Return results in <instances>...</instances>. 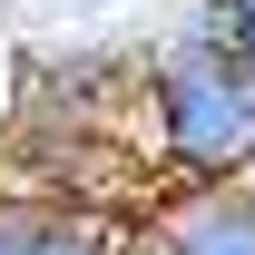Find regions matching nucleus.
Wrapping results in <instances>:
<instances>
[{"instance_id":"6","label":"nucleus","mask_w":255,"mask_h":255,"mask_svg":"<svg viewBox=\"0 0 255 255\" xmlns=\"http://www.w3.org/2000/svg\"><path fill=\"white\" fill-rule=\"evenodd\" d=\"M236 187H246V196H255V167H246V177H236Z\"/></svg>"},{"instance_id":"1","label":"nucleus","mask_w":255,"mask_h":255,"mask_svg":"<svg viewBox=\"0 0 255 255\" xmlns=\"http://www.w3.org/2000/svg\"><path fill=\"white\" fill-rule=\"evenodd\" d=\"M147 147L167 187H236L255 167V59H147Z\"/></svg>"},{"instance_id":"2","label":"nucleus","mask_w":255,"mask_h":255,"mask_svg":"<svg viewBox=\"0 0 255 255\" xmlns=\"http://www.w3.org/2000/svg\"><path fill=\"white\" fill-rule=\"evenodd\" d=\"M137 236L157 255H255V196L246 187H147Z\"/></svg>"},{"instance_id":"4","label":"nucleus","mask_w":255,"mask_h":255,"mask_svg":"<svg viewBox=\"0 0 255 255\" xmlns=\"http://www.w3.org/2000/svg\"><path fill=\"white\" fill-rule=\"evenodd\" d=\"M226 49H246V0H157L137 59H226Z\"/></svg>"},{"instance_id":"3","label":"nucleus","mask_w":255,"mask_h":255,"mask_svg":"<svg viewBox=\"0 0 255 255\" xmlns=\"http://www.w3.org/2000/svg\"><path fill=\"white\" fill-rule=\"evenodd\" d=\"M128 226L137 216L89 196H0V255H118Z\"/></svg>"},{"instance_id":"5","label":"nucleus","mask_w":255,"mask_h":255,"mask_svg":"<svg viewBox=\"0 0 255 255\" xmlns=\"http://www.w3.org/2000/svg\"><path fill=\"white\" fill-rule=\"evenodd\" d=\"M246 59H255V0H246Z\"/></svg>"}]
</instances>
